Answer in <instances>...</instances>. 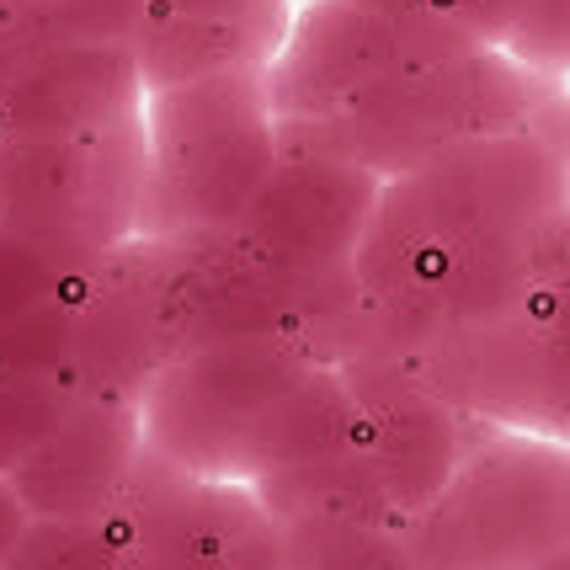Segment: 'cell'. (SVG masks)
Masks as SVG:
<instances>
[{"instance_id": "obj_16", "label": "cell", "mask_w": 570, "mask_h": 570, "mask_svg": "<svg viewBox=\"0 0 570 570\" xmlns=\"http://www.w3.org/2000/svg\"><path fill=\"white\" fill-rule=\"evenodd\" d=\"M357 6H373L384 17H400V22L443 27L453 38L491 43V49H501V38L512 32L522 11V0H357Z\"/></svg>"}, {"instance_id": "obj_7", "label": "cell", "mask_w": 570, "mask_h": 570, "mask_svg": "<svg viewBox=\"0 0 570 570\" xmlns=\"http://www.w3.org/2000/svg\"><path fill=\"white\" fill-rule=\"evenodd\" d=\"M464 49L485 43L453 38L443 27L400 22L357 0H294V17L267 59V91L283 128L336 124L400 70Z\"/></svg>"}, {"instance_id": "obj_12", "label": "cell", "mask_w": 570, "mask_h": 570, "mask_svg": "<svg viewBox=\"0 0 570 570\" xmlns=\"http://www.w3.org/2000/svg\"><path fill=\"white\" fill-rule=\"evenodd\" d=\"M283 570H422V560L405 522L294 512L283 518Z\"/></svg>"}, {"instance_id": "obj_18", "label": "cell", "mask_w": 570, "mask_h": 570, "mask_svg": "<svg viewBox=\"0 0 570 570\" xmlns=\"http://www.w3.org/2000/svg\"><path fill=\"white\" fill-rule=\"evenodd\" d=\"M27 528H32V512H27V501L17 497V485L0 474V570H6V560H11L17 544L27 539Z\"/></svg>"}, {"instance_id": "obj_11", "label": "cell", "mask_w": 570, "mask_h": 570, "mask_svg": "<svg viewBox=\"0 0 570 570\" xmlns=\"http://www.w3.org/2000/svg\"><path fill=\"white\" fill-rule=\"evenodd\" d=\"M86 294V288H80ZM27 315H0V474H11L80 400L75 379V298Z\"/></svg>"}, {"instance_id": "obj_1", "label": "cell", "mask_w": 570, "mask_h": 570, "mask_svg": "<svg viewBox=\"0 0 570 570\" xmlns=\"http://www.w3.org/2000/svg\"><path fill=\"white\" fill-rule=\"evenodd\" d=\"M570 256V160L539 128L485 134L379 181L352 283L405 352L512 309Z\"/></svg>"}, {"instance_id": "obj_21", "label": "cell", "mask_w": 570, "mask_h": 570, "mask_svg": "<svg viewBox=\"0 0 570 570\" xmlns=\"http://www.w3.org/2000/svg\"><path fill=\"white\" fill-rule=\"evenodd\" d=\"M118 570H124V566H118Z\"/></svg>"}, {"instance_id": "obj_6", "label": "cell", "mask_w": 570, "mask_h": 570, "mask_svg": "<svg viewBox=\"0 0 570 570\" xmlns=\"http://www.w3.org/2000/svg\"><path fill=\"white\" fill-rule=\"evenodd\" d=\"M139 181L145 124L97 139H6L0 229L75 262H107L139 240Z\"/></svg>"}, {"instance_id": "obj_15", "label": "cell", "mask_w": 570, "mask_h": 570, "mask_svg": "<svg viewBox=\"0 0 570 570\" xmlns=\"http://www.w3.org/2000/svg\"><path fill=\"white\" fill-rule=\"evenodd\" d=\"M288 17H294V0H145V22L246 38V43H262L267 53L277 49Z\"/></svg>"}, {"instance_id": "obj_17", "label": "cell", "mask_w": 570, "mask_h": 570, "mask_svg": "<svg viewBox=\"0 0 570 570\" xmlns=\"http://www.w3.org/2000/svg\"><path fill=\"white\" fill-rule=\"evenodd\" d=\"M501 49L533 75H549L566 86L570 75V0H522L512 32L501 38Z\"/></svg>"}, {"instance_id": "obj_14", "label": "cell", "mask_w": 570, "mask_h": 570, "mask_svg": "<svg viewBox=\"0 0 570 570\" xmlns=\"http://www.w3.org/2000/svg\"><path fill=\"white\" fill-rule=\"evenodd\" d=\"M107 262H75V256L43 250L22 235H11V229H0V315H27V309H43L53 298L80 294V288L97 283Z\"/></svg>"}, {"instance_id": "obj_4", "label": "cell", "mask_w": 570, "mask_h": 570, "mask_svg": "<svg viewBox=\"0 0 570 570\" xmlns=\"http://www.w3.org/2000/svg\"><path fill=\"white\" fill-rule=\"evenodd\" d=\"M554 91L566 86L549 75H533L507 49L485 43V49H464L416 65V70H400L336 124L283 128V149L336 155L384 181L448 145L533 128L539 107Z\"/></svg>"}, {"instance_id": "obj_19", "label": "cell", "mask_w": 570, "mask_h": 570, "mask_svg": "<svg viewBox=\"0 0 570 570\" xmlns=\"http://www.w3.org/2000/svg\"><path fill=\"white\" fill-rule=\"evenodd\" d=\"M533 570H570V544H566V549H554V554H549V560H539Z\"/></svg>"}, {"instance_id": "obj_13", "label": "cell", "mask_w": 570, "mask_h": 570, "mask_svg": "<svg viewBox=\"0 0 570 570\" xmlns=\"http://www.w3.org/2000/svg\"><path fill=\"white\" fill-rule=\"evenodd\" d=\"M124 566V522L118 507L101 518H32L27 539L6 570H118Z\"/></svg>"}, {"instance_id": "obj_10", "label": "cell", "mask_w": 570, "mask_h": 570, "mask_svg": "<svg viewBox=\"0 0 570 570\" xmlns=\"http://www.w3.org/2000/svg\"><path fill=\"white\" fill-rule=\"evenodd\" d=\"M145 459V422L134 395H86L6 474L32 518H101L124 501L128 480Z\"/></svg>"}, {"instance_id": "obj_20", "label": "cell", "mask_w": 570, "mask_h": 570, "mask_svg": "<svg viewBox=\"0 0 570 570\" xmlns=\"http://www.w3.org/2000/svg\"><path fill=\"white\" fill-rule=\"evenodd\" d=\"M38 0H0V17H17V11H32Z\"/></svg>"}, {"instance_id": "obj_5", "label": "cell", "mask_w": 570, "mask_h": 570, "mask_svg": "<svg viewBox=\"0 0 570 570\" xmlns=\"http://www.w3.org/2000/svg\"><path fill=\"white\" fill-rule=\"evenodd\" d=\"M405 539L422 570H533L570 544V443L485 422Z\"/></svg>"}, {"instance_id": "obj_3", "label": "cell", "mask_w": 570, "mask_h": 570, "mask_svg": "<svg viewBox=\"0 0 570 570\" xmlns=\"http://www.w3.org/2000/svg\"><path fill=\"white\" fill-rule=\"evenodd\" d=\"M139 240H203L246 219L283 166L267 65L193 75L145 91Z\"/></svg>"}, {"instance_id": "obj_9", "label": "cell", "mask_w": 570, "mask_h": 570, "mask_svg": "<svg viewBox=\"0 0 570 570\" xmlns=\"http://www.w3.org/2000/svg\"><path fill=\"white\" fill-rule=\"evenodd\" d=\"M145 91L128 43L43 49L0 86V139H97L139 124Z\"/></svg>"}, {"instance_id": "obj_8", "label": "cell", "mask_w": 570, "mask_h": 570, "mask_svg": "<svg viewBox=\"0 0 570 570\" xmlns=\"http://www.w3.org/2000/svg\"><path fill=\"white\" fill-rule=\"evenodd\" d=\"M124 570H283V522L250 485L145 453L118 501Z\"/></svg>"}, {"instance_id": "obj_2", "label": "cell", "mask_w": 570, "mask_h": 570, "mask_svg": "<svg viewBox=\"0 0 570 570\" xmlns=\"http://www.w3.org/2000/svg\"><path fill=\"white\" fill-rule=\"evenodd\" d=\"M139 422L145 453L250 485L283 518L352 470L363 400L315 336L262 331L166 357L139 390Z\"/></svg>"}]
</instances>
